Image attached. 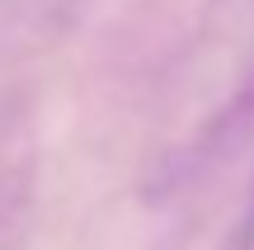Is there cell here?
<instances>
[{"label": "cell", "mask_w": 254, "mask_h": 250, "mask_svg": "<svg viewBox=\"0 0 254 250\" xmlns=\"http://www.w3.org/2000/svg\"><path fill=\"white\" fill-rule=\"evenodd\" d=\"M250 128H254V66H250V76H245V81H240V90L231 94V104H226V109H221L217 118L207 123L202 142L189 151V156H184V166L198 175L207 161H217L221 151H231V147H236V142L245 137Z\"/></svg>", "instance_id": "1"}, {"label": "cell", "mask_w": 254, "mask_h": 250, "mask_svg": "<svg viewBox=\"0 0 254 250\" xmlns=\"http://www.w3.org/2000/svg\"><path fill=\"white\" fill-rule=\"evenodd\" d=\"M240 241H254V198H250V217H245V232H240Z\"/></svg>", "instance_id": "2"}]
</instances>
